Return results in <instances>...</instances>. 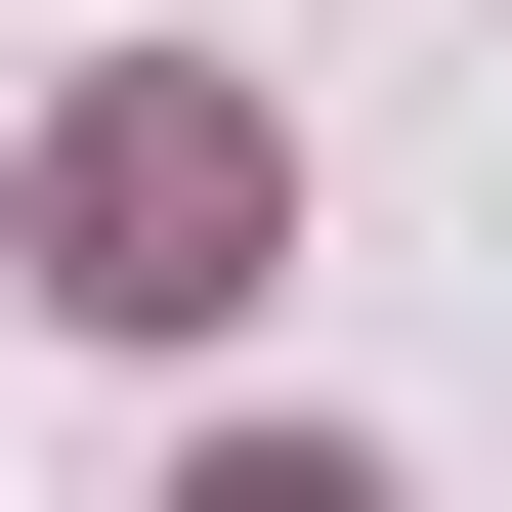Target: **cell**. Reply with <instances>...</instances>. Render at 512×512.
Wrapping results in <instances>:
<instances>
[{
  "label": "cell",
  "mask_w": 512,
  "mask_h": 512,
  "mask_svg": "<svg viewBox=\"0 0 512 512\" xmlns=\"http://www.w3.org/2000/svg\"><path fill=\"white\" fill-rule=\"evenodd\" d=\"M256 256H299V128H256V86H43V299L214 342Z\"/></svg>",
  "instance_id": "obj_1"
},
{
  "label": "cell",
  "mask_w": 512,
  "mask_h": 512,
  "mask_svg": "<svg viewBox=\"0 0 512 512\" xmlns=\"http://www.w3.org/2000/svg\"><path fill=\"white\" fill-rule=\"evenodd\" d=\"M214 512H342V470H214Z\"/></svg>",
  "instance_id": "obj_2"
}]
</instances>
